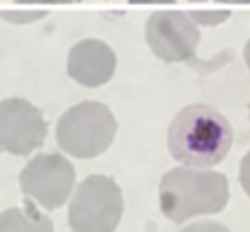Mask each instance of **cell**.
I'll return each instance as SVG.
<instances>
[{
    "label": "cell",
    "mask_w": 250,
    "mask_h": 232,
    "mask_svg": "<svg viewBox=\"0 0 250 232\" xmlns=\"http://www.w3.org/2000/svg\"><path fill=\"white\" fill-rule=\"evenodd\" d=\"M160 211L173 224H185L200 215H215L229 204V180L211 169L176 167L158 186Z\"/></svg>",
    "instance_id": "2"
},
{
    "label": "cell",
    "mask_w": 250,
    "mask_h": 232,
    "mask_svg": "<svg viewBox=\"0 0 250 232\" xmlns=\"http://www.w3.org/2000/svg\"><path fill=\"white\" fill-rule=\"evenodd\" d=\"M114 66H117L114 53L105 44L95 42V39H86V42L77 44L68 57L70 77L77 83H83V86L105 83L112 77Z\"/></svg>",
    "instance_id": "8"
},
{
    "label": "cell",
    "mask_w": 250,
    "mask_h": 232,
    "mask_svg": "<svg viewBox=\"0 0 250 232\" xmlns=\"http://www.w3.org/2000/svg\"><path fill=\"white\" fill-rule=\"evenodd\" d=\"M117 136V118L104 103L83 101L62 114L55 127L57 145L64 154L90 160L108 151Z\"/></svg>",
    "instance_id": "3"
},
{
    "label": "cell",
    "mask_w": 250,
    "mask_h": 232,
    "mask_svg": "<svg viewBox=\"0 0 250 232\" xmlns=\"http://www.w3.org/2000/svg\"><path fill=\"white\" fill-rule=\"evenodd\" d=\"M0 232H55L48 215L38 211L33 202L0 213Z\"/></svg>",
    "instance_id": "9"
},
{
    "label": "cell",
    "mask_w": 250,
    "mask_h": 232,
    "mask_svg": "<svg viewBox=\"0 0 250 232\" xmlns=\"http://www.w3.org/2000/svg\"><path fill=\"white\" fill-rule=\"evenodd\" d=\"M147 39L163 59H185L198 44V31L182 13H156L147 24Z\"/></svg>",
    "instance_id": "7"
},
{
    "label": "cell",
    "mask_w": 250,
    "mask_h": 232,
    "mask_svg": "<svg viewBox=\"0 0 250 232\" xmlns=\"http://www.w3.org/2000/svg\"><path fill=\"white\" fill-rule=\"evenodd\" d=\"M121 217L123 193L110 175L92 173L70 195L68 224L73 232H114Z\"/></svg>",
    "instance_id": "4"
},
{
    "label": "cell",
    "mask_w": 250,
    "mask_h": 232,
    "mask_svg": "<svg viewBox=\"0 0 250 232\" xmlns=\"http://www.w3.org/2000/svg\"><path fill=\"white\" fill-rule=\"evenodd\" d=\"M246 61H248V66H250V42H248V46H246Z\"/></svg>",
    "instance_id": "12"
},
{
    "label": "cell",
    "mask_w": 250,
    "mask_h": 232,
    "mask_svg": "<svg viewBox=\"0 0 250 232\" xmlns=\"http://www.w3.org/2000/svg\"><path fill=\"white\" fill-rule=\"evenodd\" d=\"M167 145L171 158L182 167L211 169L229 155L233 147V127L215 108L193 103L173 116Z\"/></svg>",
    "instance_id": "1"
},
{
    "label": "cell",
    "mask_w": 250,
    "mask_h": 232,
    "mask_svg": "<svg viewBox=\"0 0 250 232\" xmlns=\"http://www.w3.org/2000/svg\"><path fill=\"white\" fill-rule=\"evenodd\" d=\"M239 184L246 191V195L250 197V151L242 158V164H239Z\"/></svg>",
    "instance_id": "11"
},
{
    "label": "cell",
    "mask_w": 250,
    "mask_h": 232,
    "mask_svg": "<svg viewBox=\"0 0 250 232\" xmlns=\"http://www.w3.org/2000/svg\"><path fill=\"white\" fill-rule=\"evenodd\" d=\"M46 138V120L33 103L24 99L0 101V151L29 155Z\"/></svg>",
    "instance_id": "6"
},
{
    "label": "cell",
    "mask_w": 250,
    "mask_h": 232,
    "mask_svg": "<svg viewBox=\"0 0 250 232\" xmlns=\"http://www.w3.org/2000/svg\"><path fill=\"white\" fill-rule=\"evenodd\" d=\"M180 232H230L224 224L220 221H211V219H202V221H195V224L185 226Z\"/></svg>",
    "instance_id": "10"
},
{
    "label": "cell",
    "mask_w": 250,
    "mask_h": 232,
    "mask_svg": "<svg viewBox=\"0 0 250 232\" xmlns=\"http://www.w3.org/2000/svg\"><path fill=\"white\" fill-rule=\"evenodd\" d=\"M75 167L62 154H38L20 171V191L44 211L62 208L75 191Z\"/></svg>",
    "instance_id": "5"
}]
</instances>
